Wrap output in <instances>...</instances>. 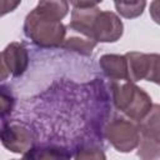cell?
<instances>
[{
    "label": "cell",
    "mask_w": 160,
    "mask_h": 160,
    "mask_svg": "<svg viewBox=\"0 0 160 160\" xmlns=\"http://www.w3.org/2000/svg\"><path fill=\"white\" fill-rule=\"evenodd\" d=\"M24 35L36 46L59 48L65 40L66 26L58 18L36 5L26 16L22 25Z\"/></svg>",
    "instance_id": "6da1fadb"
},
{
    "label": "cell",
    "mask_w": 160,
    "mask_h": 160,
    "mask_svg": "<svg viewBox=\"0 0 160 160\" xmlns=\"http://www.w3.org/2000/svg\"><path fill=\"white\" fill-rule=\"evenodd\" d=\"M111 94L115 108L125 118L139 122L151 110L152 100L150 95L129 80L111 81Z\"/></svg>",
    "instance_id": "7a4b0ae2"
},
{
    "label": "cell",
    "mask_w": 160,
    "mask_h": 160,
    "mask_svg": "<svg viewBox=\"0 0 160 160\" xmlns=\"http://www.w3.org/2000/svg\"><path fill=\"white\" fill-rule=\"evenodd\" d=\"M160 106L154 104L150 112L138 122L140 139L138 144V156L140 160L160 159Z\"/></svg>",
    "instance_id": "3957f363"
},
{
    "label": "cell",
    "mask_w": 160,
    "mask_h": 160,
    "mask_svg": "<svg viewBox=\"0 0 160 160\" xmlns=\"http://www.w3.org/2000/svg\"><path fill=\"white\" fill-rule=\"evenodd\" d=\"M105 136L116 151L130 152L136 149L139 144L140 132L138 122L125 116H116L108 122Z\"/></svg>",
    "instance_id": "277c9868"
},
{
    "label": "cell",
    "mask_w": 160,
    "mask_h": 160,
    "mask_svg": "<svg viewBox=\"0 0 160 160\" xmlns=\"http://www.w3.org/2000/svg\"><path fill=\"white\" fill-rule=\"evenodd\" d=\"M128 80L131 82L146 80L159 84V54L129 51L125 55Z\"/></svg>",
    "instance_id": "5b68a950"
},
{
    "label": "cell",
    "mask_w": 160,
    "mask_h": 160,
    "mask_svg": "<svg viewBox=\"0 0 160 160\" xmlns=\"http://www.w3.org/2000/svg\"><path fill=\"white\" fill-rule=\"evenodd\" d=\"M0 141L9 151L25 154L32 148L34 136L25 124L18 120H9L0 124Z\"/></svg>",
    "instance_id": "8992f818"
},
{
    "label": "cell",
    "mask_w": 160,
    "mask_h": 160,
    "mask_svg": "<svg viewBox=\"0 0 160 160\" xmlns=\"http://www.w3.org/2000/svg\"><path fill=\"white\" fill-rule=\"evenodd\" d=\"M124 34V24L112 11H101L91 26V39L96 42H115Z\"/></svg>",
    "instance_id": "52a82bcc"
},
{
    "label": "cell",
    "mask_w": 160,
    "mask_h": 160,
    "mask_svg": "<svg viewBox=\"0 0 160 160\" xmlns=\"http://www.w3.org/2000/svg\"><path fill=\"white\" fill-rule=\"evenodd\" d=\"M71 20L68 28L85 38L91 39V26L100 12L99 2L94 1H71Z\"/></svg>",
    "instance_id": "ba28073f"
},
{
    "label": "cell",
    "mask_w": 160,
    "mask_h": 160,
    "mask_svg": "<svg viewBox=\"0 0 160 160\" xmlns=\"http://www.w3.org/2000/svg\"><path fill=\"white\" fill-rule=\"evenodd\" d=\"M1 54L12 76H21L26 71L29 66V52L21 42L12 41L8 44Z\"/></svg>",
    "instance_id": "9c48e42d"
},
{
    "label": "cell",
    "mask_w": 160,
    "mask_h": 160,
    "mask_svg": "<svg viewBox=\"0 0 160 160\" xmlns=\"http://www.w3.org/2000/svg\"><path fill=\"white\" fill-rule=\"evenodd\" d=\"M99 65L102 72L110 80H128L126 60L124 55L105 54L99 59Z\"/></svg>",
    "instance_id": "30bf717a"
},
{
    "label": "cell",
    "mask_w": 160,
    "mask_h": 160,
    "mask_svg": "<svg viewBox=\"0 0 160 160\" xmlns=\"http://www.w3.org/2000/svg\"><path fill=\"white\" fill-rule=\"evenodd\" d=\"M20 160H71V156L59 146H32Z\"/></svg>",
    "instance_id": "8fae6325"
},
{
    "label": "cell",
    "mask_w": 160,
    "mask_h": 160,
    "mask_svg": "<svg viewBox=\"0 0 160 160\" xmlns=\"http://www.w3.org/2000/svg\"><path fill=\"white\" fill-rule=\"evenodd\" d=\"M98 45V42L92 39L85 38V36H78V35H71L65 38L64 42L61 44L60 48L65 49V50H71V51H76L81 55L89 56L91 55L92 50L95 49V46Z\"/></svg>",
    "instance_id": "7c38bea8"
},
{
    "label": "cell",
    "mask_w": 160,
    "mask_h": 160,
    "mask_svg": "<svg viewBox=\"0 0 160 160\" xmlns=\"http://www.w3.org/2000/svg\"><path fill=\"white\" fill-rule=\"evenodd\" d=\"M114 5L120 16L126 18V19H135L142 14V11L146 6V2L145 1H134V2L115 1Z\"/></svg>",
    "instance_id": "4fadbf2b"
},
{
    "label": "cell",
    "mask_w": 160,
    "mask_h": 160,
    "mask_svg": "<svg viewBox=\"0 0 160 160\" xmlns=\"http://www.w3.org/2000/svg\"><path fill=\"white\" fill-rule=\"evenodd\" d=\"M72 160H106V155L101 148L90 144L80 146L75 151Z\"/></svg>",
    "instance_id": "5bb4252c"
},
{
    "label": "cell",
    "mask_w": 160,
    "mask_h": 160,
    "mask_svg": "<svg viewBox=\"0 0 160 160\" xmlns=\"http://www.w3.org/2000/svg\"><path fill=\"white\" fill-rule=\"evenodd\" d=\"M15 105V98L8 85H0V119L11 114Z\"/></svg>",
    "instance_id": "9a60e30c"
},
{
    "label": "cell",
    "mask_w": 160,
    "mask_h": 160,
    "mask_svg": "<svg viewBox=\"0 0 160 160\" xmlns=\"http://www.w3.org/2000/svg\"><path fill=\"white\" fill-rule=\"evenodd\" d=\"M20 5V1H11V0H0V18L14 11Z\"/></svg>",
    "instance_id": "2e32d148"
},
{
    "label": "cell",
    "mask_w": 160,
    "mask_h": 160,
    "mask_svg": "<svg viewBox=\"0 0 160 160\" xmlns=\"http://www.w3.org/2000/svg\"><path fill=\"white\" fill-rule=\"evenodd\" d=\"M9 75H10V71H9V69H8V66H6L5 61H4L2 54L0 52V82L6 80L9 78Z\"/></svg>",
    "instance_id": "e0dca14e"
},
{
    "label": "cell",
    "mask_w": 160,
    "mask_h": 160,
    "mask_svg": "<svg viewBox=\"0 0 160 160\" xmlns=\"http://www.w3.org/2000/svg\"><path fill=\"white\" fill-rule=\"evenodd\" d=\"M10 160H16V159H10Z\"/></svg>",
    "instance_id": "ac0fdd59"
}]
</instances>
